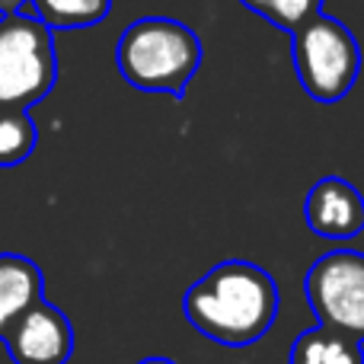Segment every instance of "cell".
Listing matches in <instances>:
<instances>
[{"mask_svg": "<svg viewBox=\"0 0 364 364\" xmlns=\"http://www.w3.org/2000/svg\"><path fill=\"white\" fill-rule=\"evenodd\" d=\"M26 4L29 0H0V16H16V13H23Z\"/></svg>", "mask_w": 364, "mask_h": 364, "instance_id": "obj_14", "label": "cell"}, {"mask_svg": "<svg viewBox=\"0 0 364 364\" xmlns=\"http://www.w3.org/2000/svg\"><path fill=\"white\" fill-rule=\"evenodd\" d=\"M42 297V269L19 252H0V339Z\"/></svg>", "mask_w": 364, "mask_h": 364, "instance_id": "obj_8", "label": "cell"}, {"mask_svg": "<svg viewBox=\"0 0 364 364\" xmlns=\"http://www.w3.org/2000/svg\"><path fill=\"white\" fill-rule=\"evenodd\" d=\"M36 122L26 109H0V170L19 166L36 151Z\"/></svg>", "mask_w": 364, "mask_h": 364, "instance_id": "obj_10", "label": "cell"}, {"mask_svg": "<svg viewBox=\"0 0 364 364\" xmlns=\"http://www.w3.org/2000/svg\"><path fill=\"white\" fill-rule=\"evenodd\" d=\"M326 342H329V329L316 323L314 329H304L294 339L288 355V364H323V355H326Z\"/></svg>", "mask_w": 364, "mask_h": 364, "instance_id": "obj_12", "label": "cell"}, {"mask_svg": "<svg viewBox=\"0 0 364 364\" xmlns=\"http://www.w3.org/2000/svg\"><path fill=\"white\" fill-rule=\"evenodd\" d=\"M141 364H176V361H170V358H144Z\"/></svg>", "mask_w": 364, "mask_h": 364, "instance_id": "obj_16", "label": "cell"}, {"mask_svg": "<svg viewBox=\"0 0 364 364\" xmlns=\"http://www.w3.org/2000/svg\"><path fill=\"white\" fill-rule=\"evenodd\" d=\"M307 227L323 240L348 243L364 233V195L342 176H323L304 201Z\"/></svg>", "mask_w": 364, "mask_h": 364, "instance_id": "obj_7", "label": "cell"}, {"mask_svg": "<svg viewBox=\"0 0 364 364\" xmlns=\"http://www.w3.org/2000/svg\"><path fill=\"white\" fill-rule=\"evenodd\" d=\"M278 304V284L269 272L243 259H227L186 291L182 314L205 339L246 348L272 329Z\"/></svg>", "mask_w": 364, "mask_h": 364, "instance_id": "obj_1", "label": "cell"}, {"mask_svg": "<svg viewBox=\"0 0 364 364\" xmlns=\"http://www.w3.org/2000/svg\"><path fill=\"white\" fill-rule=\"evenodd\" d=\"M323 364H364L361 342H355V339H348V336L333 333V329H329V342H326Z\"/></svg>", "mask_w": 364, "mask_h": 364, "instance_id": "obj_13", "label": "cell"}, {"mask_svg": "<svg viewBox=\"0 0 364 364\" xmlns=\"http://www.w3.org/2000/svg\"><path fill=\"white\" fill-rule=\"evenodd\" d=\"M323 13V0H269L262 16L269 19L275 29L294 36L301 26H307L314 16Z\"/></svg>", "mask_w": 364, "mask_h": 364, "instance_id": "obj_11", "label": "cell"}, {"mask_svg": "<svg viewBox=\"0 0 364 364\" xmlns=\"http://www.w3.org/2000/svg\"><path fill=\"white\" fill-rule=\"evenodd\" d=\"M240 4H243L246 10H252V13H259V16H262L265 6H269V0H240Z\"/></svg>", "mask_w": 364, "mask_h": 364, "instance_id": "obj_15", "label": "cell"}, {"mask_svg": "<svg viewBox=\"0 0 364 364\" xmlns=\"http://www.w3.org/2000/svg\"><path fill=\"white\" fill-rule=\"evenodd\" d=\"M294 70L301 87L316 102H339L352 93L361 70V45L336 16H314L294 32Z\"/></svg>", "mask_w": 364, "mask_h": 364, "instance_id": "obj_4", "label": "cell"}, {"mask_svg": "<svg viewBox=\"0 0 364 364\" xmlns=\"http://www.w3.org/2000/svg\"><path fill=\"white\" fill-rule=\"evenodd\" d=\"M304 291L320 326L364 342V252L333 250L320 256L307 269Z\"/></svg>", "mask_w": 364, "mask_h": 364, "instance_id": "obj_5", "label": "cell"}, {"mask_svg": "<svg viewBox=\"0 0 364 364\" xmlns=\"http://www.w3.org/2000/svg\"><path fill=\"white\" fill-rule=\"evenodd\" d=\"M0 342L6 346L13 364H68L74 355L70 320L45 297L16 316Z\"/></svg>", "mask_w": 364, "mask_h": 364, "instance_id": "obj_6", "label": "cell"}, {"mask_svg": "<svg viewBox=\"0 0 364 364\" xmlns=\"http://www.w3.org/2000/svg\"><path fill=\"white\" fill-rule=\"evenodd\" d=\"M58 55L51 29L38 16H0V109H26L51 93Z\"/></svg>", "mask_w": 364, "mask_h": 364, "instance_id": "obj_3", "label": "cell"}, {"mask_svg": "<svg viewBox=\"0 0 364 364\" xmlns=\"http://www.w3.org/2000/svg\"><path fill=\"white\" fill-rule=\"evenodd\" d=\"M32 6L51 32H68L102 23L112 10V0H32Z\"/></svg>", "mask_w": 364, "mask_h": 364, "instance_id": "obj_9", "label": "cell"}, {"mask_svg": "<svg viewBox=\"0 0 364 364\" xmlns=\"http://www.w3.org/2000/svg\"><path fill=\"white\" fill-rule=\"evenodd\" d=\"M115 64L134 90L182 96L201 64V42L179 19L144 16L119 36Z\"/></svg>", "mask_w": 364, "mask_h": 364, "instance_id": "obj_2", "label": "cell"}]
</instances>
